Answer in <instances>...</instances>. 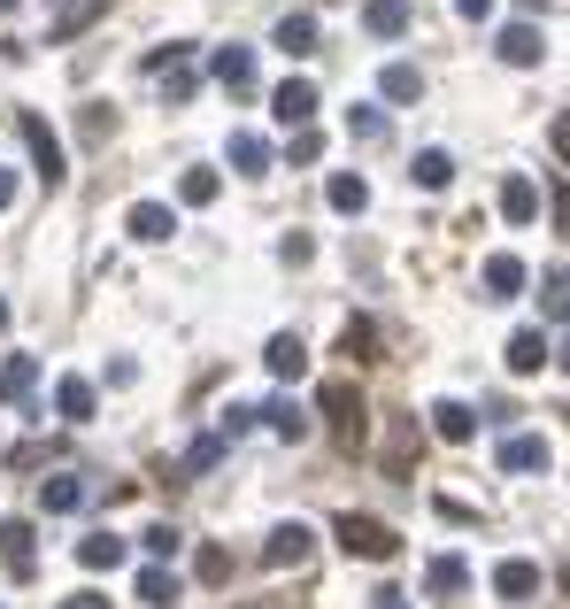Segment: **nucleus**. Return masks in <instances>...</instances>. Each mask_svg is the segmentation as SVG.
<instances>
[{"label":"nucleus","mask_w":570,"mask_h":609,"mask_svg":"<svg viewBox=\"0 0 570 609\" xmlns=\"http://www.w3.org/2000/svg\"><path fill=\"white\" fill-rule=\"evenodd\" d=\"M431 433H439L447 448H462V440L478 433V409H462V402H439V409H431Z\"/></svg>","instance_id":"obj_21"},{"label":"nucleus","mask_w":570,"mask_h":609,"mask_svg":"<svg viewBox=\"0 0 570 609\" xmlns=\"http://www.w3.org/2000/svg\"><path fill=\"white\" fill-rule=\"evenodd\" d=\"M540 302H548V316H570V271L548 278V294H540Z\"/></svg>","instance_id":"obj_38"},{"label":"nucleus","mask_w":570,"mask_h":609,"mask_svg":"<svg viewBox=\"0 0 570 609\" xmlns=\"http://www.w3.org/2000/svg\"><path fill=\"white\" fill-rule=\"evenodd\" d=\"M324 417H332V440H339V448H363V394H355L347 378L324 386Z\"/></svg>","instance_id":"obj_3"},{"label":"nucleus","mask_w":570,"mask_h":609,"mask_svg":"<svg viewBox=\"0 0 570 609\" xmlns=\"http://www.w3.org/2000/svg\"><path fill=\"white\" fill-rule=\"evenodd\" d=\"M124 556H132V548H124V532H109V525L78 540V564H85V571H116Z\"/></svg>","instance_id":"obj_14"},{"label":"nucleus","mask_w":570,"mask_h":609,"mask_svg":"<svg viewBox=\"0 0 570 609\" xmlns=\"http://www.w3.org/2000/svg\"><path fill=\"white\" fill-rule=\"evenodd\" d=\"M263 363H271V378H301V371H308V347H301L293 332H278V339L263 347Z\"/></svg>","instance_id":"obj_23"},{"label":"nucleus","mask_w":570,"mask_h":609,"mask_svg":"<svg viewBox=\"0 0 570 609\" xmlns=\"http://www.w3.org/2000/svg\"><path fill=\"white\" fill-rule=\"evenodd\" d=\"M263 425H271V433H278V440H308V409H301V402H263Z\"/></svg>","instance_id":"obj_24"},{"label":"nucleus","mask_w":570,"mask_h":609,"mask_svg":"<svg viewBox=\"0 0 570 609\" xmlns=\"http://www.w3.org/2000/svg\"><path fill=\"white\" fill-rule=\"evenodd\" d=\"M324 201H332V209H339V216H363V209H370V185H363V177H355V170H339V177H332V185H324Z\"/></svg>","instance_id":"obj_26"},{"label":"nucleus","mask_w":570,"mask_h":609,"mask_svg":"<svg viewBox=\"0 0 570 609\" xmlns=\"http://www.w3.org/2000/svg\"><path fill=\"white\" fill-rule=\"evenodd\" d=\"M370 602H378V609H409V595H401V587H378Z\"/></svg>","instance_id":"obj_44"},{"label":"nucleus","mask_w":570,"mask_h":609,"mask_svg":"<svg viewBox=\"0 0 570 609\" xmlns=\"http://www.w3.org/2000/svg\"><path fill=\"white\" fill-rule=\"evenodd\" d=\"M548 140H556V154H563V162H570V109H563V116H556V132H548Z\"/></svg>","instance_id":"obj_43"},{"label":"nucleus","mask_w":570,"mask_h":609,"mask_svg":"<svg viewBox=\"0 0 570 609\" xmlns=\"http://www.w3.org/2000/svg\"><path fill=\"white\" fill-rule=\"evenodd\" d=\"M493 47H501V62H517V70H540V62H548V39H540L532 23H501Z\"/></svg>","instance_id":"obj_8"},{"label":"nucleus","mask_w":570,"mask_h":609,"mask_svg":"<svg viewBox=\"0 0 570 609\" xmlns=\"http://www.w3.org/2000/svg\"><path fill=\"white\" fill-rule=\"evenodd\" d=\"M78 132H85L93 148H101V140H116V109H109V101H85V116H78Z\"/></svg>","instance_id":"obj_33"},{"label":"nucleus","mask_w":570,"mask_h":609,"mask_svg":"<svg viewBox=\"0 0 570 609\" xmlns=\"http://www.w3.org/2000/svg\"><path fill=\"white\" fill-rule=\"evenodd\" d=\"M332 532H339V548L363 556V564H394V556H401V532H394L386 517H370V509H339Z\"/></svg>","instance_id":"obj_1"},{"label":"nucleus","mask_w":570,"mask_h":609,"mask_svg":"<svg viewBox=\"0 0 570 609\" xmlns=\"http://www.w3.org/2000/svg\"><path fill=\"white\" fill-rule=\"evenodd\" d=\"M208 78H216L224 93H255V54H247V47H216Z\"/></svg>","instance_id":"obj_11"},{"label":"nucleus","mask_w":570,"mask_h":609,"mask_svg":"<svg viewBox=\"0 0 570 609\" xmlns=\"http://www.w3.org/2000/svg\"><path fill=\"white\" fill-rule=\"evenodd\" d=\"M363 31L370 39H401L409 31V0H363Z\"/></svg>","instance_id":"obj_17"},{"label":"nucleus","mask_w":570,"mask_h":609,"mask_svg":"<svg viewBox=\"0 0 570 609\" xmlns=\"http://www.w3.org/2000/svg\"><path fill=\"white\" fill-rule=\"evenodd\" d=\"M232 170H247V177H263V170H278V148L263 140V132H232Z\"/></svg>","instance_id":"obj_15"},{"label":"nucleus","mask_w":570,"mask_h":609,"mask_svg":"<svg viewBox=\"0 0 570 609\" xmlns=\"http://www.w3.org/2000/svg\"><path fill=\"white\" fill-rule=\"evenodd\" d=\"M216 456H224V440H193L177 470H185V478H201V470H216Z\"/></svg>","instance_id":"obj_35"},{"label":"nucleus","mask_w":570,"mask_h":609,"mask_svg":"<svg viewBox=\"0 0 570 609\" xmlns=\"http://www.w3.org/2000/svg\"><path fill=\"white\" fill-rule=\"evenodd\" d=\"M316 109H324V93H316L308 78H285L278 93H271V116H278V124H301V132H308V116H316Z\"/></svg>","instance_id":"obj_6"},{"label":"nucleus","mask_w":570,"mask_h":609,"mask_svg":"<svg viewBox=\"0 0 570 609\" xmlns=\"http://www.w3.org/2000/svg\"><path fill=\"white\" fill-rule=\"evenodd\" d=\"M0 564H8V579H31L39 571V532L23 517H0Z\"/></svg>","instance_id":"obj_4"},{"label":"nucleus","mask_w":570,"mask_h":609,"mask_svg":"<svg viewBox=\"0 0 570 609\" xmlns=\"http://www.w3.org/2000/svg\"><path fill=\"white\" fill-rule=\"evenodd\" d=\"M271 47H278V54H293V62H308V54H316V16H285Z\"/></svg>","instance_id":"obj_22"},{"label":"nucleus","mask_w":570,"mask_h":609,"mask_svg":"<svg viewBox=\"0 0 570 609\" xmlns=\"http://www.w3.org/2000/svg\"><path fill=\"white\" fill-rule=\"evenodd\" d=\"M540 363H556V355H548V339H540V332H517V339H509V371H517V378H532Z\"/></svg>","instance_id":"obj_28"},{"label":"nucleus","mask_w":570,"mask_h":609,"mask_svg":"<svg viewBox=\"0 0 570 609\" xmlns=\"http://www.w3.org/2000/svg\"><path fill=\"white\" fill-rule=\"evenodd\" d=\"M140 602L146 609H170V602H177V579H170L162 564H146V571H140Z\"/></svg>","instance_id":"obj_32"},{"label":"nucleus","mask_w":570,"mask_h":609,"mask_svg":"<svg viewBox=\"0 0 570 609\" xmlns=\"http://www.w3.org/2000/svg\"><path fill=\"white\" fill-rule=\"evenodd\" d=\"M8 201H16V177H8V170H0V209H8Z\"/></svg>","instance_id":"obj_47"},{"label":"nucleus","mask_w":570,"mask_h":609,"mask_svg":"<svg viewBox=\"0 0 570 609\" xmlns=\"http://www.w3.org/2000/svg\"><path fill=\"white\" fill-rule=\"evenodd\" d=\"M493 595H501V602H532V595H540V564L501 556V564H493Z\"/></svg>","instance_id":"obj_9"},{"label":"nucleus","mask_w":570,"mask_h":609,"mask_svg":"<svg viewBox=\"0 0 570 609\" xmlns=\"http://www.w3.org/2000/svg\"><path fill=\"white\" fill-rule=\"evenodd\" d=\"M101 16H109V0H62V8H54V31H47V39L62 47V39H78V31H85V23H101Z\"/></svg>","instance_id":"obj_18"},{"label":"nucleus","mask_w":570,"mask_h":609,"mask_svg":"<svg viewBox=\"0 0 570 609\" xmlns=\"http://www.w3.org/2000/svg\"><path fill=\"white\" fill-rule=\"evenodd\" d=\"M525 278H532V271H525L517 255H486V294L509 302V294H525Z\"/></svg>","instance_id":"obj_27"},{"label":"nucleus","mask_w":570,"mask_h":609,"mask_svg":"<svg viewBox=\"0 0 570 609\" xmlns=\"http://www.w3.org/2000/svg\"><path fill=\"white\" fill-rule=\"evenodd\" d=\"M308 548H316V532L285 517V525H271V540H263V564L271 571H293V564H308Z\"/></svg>","instance_id":"obj_5"},{"label":"nucleus","mask_w":570,"mask_h":609,"mask_svg":"<svg viewBox=\"0 0 570 609\" xmlns=\"http://www.w3.org/2000/svg\"><path fill=\"white\" fill-rule=\"evenodd\" d=\"M216 193H224V177H216V170H208V162H193V170H185V177H177V201H185V209H208V201H216Z\"/></svg>","instance_id":"obj_25"},{"label":"nucleus","mask_w":570,"mask_h":609,"mask_svg":"<svg viewBox=\"0 0 570 609\" xmlns=\"http://www.w3.org/2000/svg\"><path fill=\"white\" fill-rule=\"evenodd\" d=\"M556 224L570 232V185H556Z\"/></svg>","instance_id":"obj_45"},{"label":"nucleus","mask_w":570,"mask_h":609,"mask_svg":"<svg viewBox=\"0 0 570 609\" xmlns=\"http://www.w3.org/2000/svg\"><path fill=\"white\" fill-rule=\"evenodd\" d=\"M563 595H570V571H563Z\"/></svg>","instance_id":"obj_51"},{"label":"nucleus","mask_w":570,"mask_h":609,"mask_svg":"<svg viewBox=\"0 0 570 609\" xmlns=\"http://www.w3.org/2000/svg\"><path fill=\"white\" fill-rule=\"evenodd\" d=\"M378 463H386V478H417V425H409V417H386Z\"/></svg>","instance_id":"obj_7"},{"label":"nucleus","mask_w":570,"mask_h":609,"mask_svg":"<svg viewBox=\"0 0 570 609\" xmlns=\"http://www.w3.org/2000/svg\"><path fill=\"white\" fill-rule=\"evenodd\" d=\"M31 386H39V363H31V355H8V371H0V402H23Z\"/></svg>","instance_id":"obj_30"},{"label":"nucleus","mask_w":570,"mask_h":609,"mask_svg":"<svg viewBox=\"0 0 570 609\" xmlns=\"http://www.w3.org/2000/svg\"><path fill=\"white\" fill-rule=\"evenodd\" d=\"M501 216H509V224H532V216H540V185H532V177H501Z\"/></svg>","instance_id":"obj_20"},{"label":"nucleus","mask_w":570,"mask_h":609,"mask_svg":"<svg viewBox=\"0 0 570 609\" xmlns=\"http://www.w3.org/2000/svg\"><path fill=\"white\" fill-rule=\"evenodd\" d=\"M431 509H439V517H447V525H478V509H470V501H447V494H439V501H431Z\"/></svg>","instance_id":"obj_40"},{"label":"nucleus","mask_w":570,"mask_h":609,"mask_svg":"<svg viewBox=\"0 0 570 609\" xmlns=\"http://www.w3.org/2000/svg\"><path fill=\"white\" fill-rule=\"evenodd\" d=\"M556 363H563V378H570V339H563V347H556Z\"/></svg>","instance_id":"obj_48"},{"label":"nucleus","mask_w":570,"mask_h":609,"mask_svg":"<svg viewBox=\"0 0 570 609\" xmlns=\"http://www.w3.org/2000/svg\"><path fill=\"white\" fill-rule=\"evenodd\" d=\"M62 609H109V595H93V587H78V595H70Z\"/></svg>","instance_id":"obj_42"},{"label":"nucleus","mask_w":570,"mask_h":609,"mask_svg":"<svg viewBox=\"0 0 570 609\" xmlns=\"http://www.w3.org/2000/svg\"><path fill=\"white\" fill-rule=\"evenodd\" d=\"M347 132H355V140H378L386 116H378V109H347Z\"/></svg>","instance_id":"obj_37"},{"label":"nucleus","mask_w":570,"mask_h":609,"mask_svg":"<svg viewBox=\"0 0 570 609\" xmlns=\"http://www.w3.org/2000/svg\"><path fill=\"white\" fill-rule=\"evenodd\" d=\"M455 8H462V16H493V0H455Z\"/></svg>","instance_id":"obj_46"},{"label":"nucleus","mask_w":570,"mask_h":609,"mask_svg":"<svg viewBox=\"0 0 570 609\" xmlns=\"http://www.w3.org/2000/svg\"><path fill=\"white\" fill-rule=\"evenodd\" d=\"M0 8H23V0H0Z\"/></svg>","instance_id":"obj_49"},{"label":"nucleus","mask_w":570,"mask_h":609,"mask_svg":"<svg viewBox=\"0 0 570 609\" xmlns=\"http://www.w3.org/2000/svg\"><path fill=\"white\" fill-rule=\"evenodd\" d=\"M140 548H146V556H177L185 540H177V525H146V532H140Z\"/></svg>","instance_id":"obj_36"},{"label":"nucleus","mask_w":570,"mask_h":609,"mask_svg":"<svg viewBox=\"0 0 570 609\" xmlns=\"http://www.w3.org/2000/svg\"><path fill=\"white\" fill-rule=\"evenodd\" d=\"M193 571H201V587H224V579H232V548H201Z\"/></svg>","instance_id":"obj_34"},{"label":"nucleus","mask_w":570,"mask_h":609,"mask_svg":"<svg viewBox=\"0 0 570 609\" xmlns=\"http://www.w3.org/2000/svg\"><path fill=\"white\" fill-rule=\"evenodd\" d=\"M417 185H425V193L455 185V154H447V148H425V154H417Z\"/></svg>","instance_id":"obj_31"},{"label":"nucleus","mask_w":570,"mask_h":609,"mask_svg":"<svg viewBox=\"0 0 570 609\" xmlns=\"http://www.w3.org/2000/svg\"><path fill=\"white\" fill-rule=\"evenodd\" d=\"M0 324H8V302H0Z\"/></svg>","instance_id":"obj_50"},{"label":"nucleus","mask_w":570,"mask_h":609,"mask_svg":"<svg viewBox=\"0 0 570 609\" xmlns=\"http://www.w3.org/2000/svg\"><path fill=\"white\" fill-rule=\"evenodd\" d=\"M425 595H431V602L470 595V564H462V556H431V564H425Z\"/></svg>","instance_id":"obj_10"},{"label":"nucleus","mask_w":570,"mask_h":609,"mask_svg":"<svg viewBox=\"0 0 570 609\" xmlns=\"http://www.w3.org/2000/svg\"><path fill=\"white\" fill-rule=\"evenodd\" d=\"M509 470H525V478L548 470V440H540V433H509V440H501V478H509Z\"/></svg>","instance_id":"obj_12"},{"label":"nucleus","mask_w":570,"mask_h":609,"mask_svg":"<svg viewBox=\"0 0 570 609\" xmlns=\"http://www.w3.org/2000/svg\"><path fill=\"white\" fill-rule=\"evenodd\" d=\"M378 85H386V101H417V93H425V70H417V62H386Z\"/></svg>","instance_id":"obj_29"},{"label":"nucleus","mask_w":570,"mask_h":609,"mask_svg":"<svg viewBox=\"0 0 570 609\" xmlns=\"http://www.w3.org/2000/svg\"><path fill=\"white\" fill-rule=\"evenodd\" d=\"M124 224H132V240H140V247H162V240H170V224H177V216H170V209H162V201H140V209H132V216H124Z\"/></svg>","instance_id":"obj_19"},{"label":"nucleus","mask_w":570,"mask_h":609,"mask_svg":"<svg viewBox=\"0 0 570 609\" xmlns=\"http://www.w3.org/2000/svg\"><path fill=\"white\" fill-rule=\"evenodd\" d=\"M39 509H47V517H70V509H85V478H78V470H54V478L39 486Z\"/></svg>","instance_id":"obj_13"},{"label":"nucleus","mask_w":570,"mask_h":609,"mask_svg":"<svg viewBox=\"0 0 570 609\" xmlns=\"http://www.w3.org/2000/svg\"><path fill=\"white\" fill-rule=\"evenodd\" d=\"M93 402H101V394H93V378H62V386H54V417H62V425H85V417H93Z\"/></svg>","instance_id":"obj_16"},{"label":"nucleus","mask_w":570,"mask_h":609,"mask_svg":"<svg viewBox=\"0 0 570 609\" xmlns=\"http://www.w3.org/2000/svg\"><path fill=\"white\" fill-rule=\"evenodd\" d=\"M16 132H23V148H31V170H39V185H62V140L47 132V116L39 109H16Z\"/></svg>","instance_id":"obj_2"},{"label":"nucleus","mask_w":570,"mask_h":609,"mask_svg":"<svg viewBox=\"0 0 570 609\" xmlns=\"http://www.w3.org/2000/svg\"><path fill=\"white\" fill-rule=\"evenodd\" d=\"M285 154H293V162H316V154H324V132H301V140H293Z\"/></svg>","instance_id":"obj_41"},{"label":"nucleus","mask_w":570,"mask_h":609,"mask_svg":"<svg viewBox=\"0 0 570 609\" xmlns=\"http://www.w3.org/2000/svg\"><path fill=\"white\" fill-rule=\"evenodd\" d=\"M285 263H293V271H301V263H308V255H316V240H308V232H285V247H278Z\"/></svg>","instance_id":"obj_39"}]
</instances>
